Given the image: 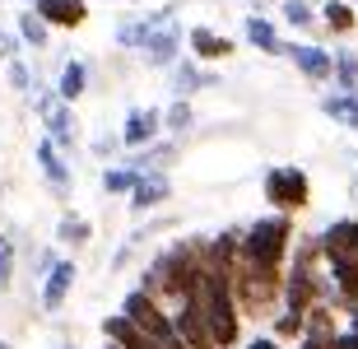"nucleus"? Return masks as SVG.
<instances>
[{"label":"nucleus","instance_id":"nucleus-1","mask_svg":"<svg viewBox=\"0 0 358 349\" xmlns=\"http://www.w3.org/2000/svg\"><path fill=\"white\" fill-rule=\"evenodd\" d=\"M200 252H205V238H177L168 247H159V252L149 256V266L140 270V289L154 294L163 308L186 303V298L196 294L200 275H205V256Z\"/></svg>","mask_w":358,"mask_h":349},{"label":"nucleus","instance_id":"nucleus-2","mask_svg":"<svg viewBox=\"0 0 358 349\" xmlns=\"http://www.w3.org/2000/svg\"><path fill=\"white\" fill-rule=\"evenodd\" d=\"M205 312V326L214 336V349H242L247 345V317H242L238 298H233V280L228 275H200L196 294H191Z\"/></svg>","mask_w":358,"mask_h":349},{"label":"nucleus","instance_id":"nucleus-3","mask_svg":"<svg viewBox=\"0 0 358 349\" xmlns=\"http://www.w3.org/2000/svg\"><path fill=\"white\" fill-rule=\"evenodd\" d=\"M293 242H298V219L293 215H256L242 229V261L266 270H289Z\"/></svg>","mask_w":358,"mask_h":349},{"label":"nucleus","instance_id":"nucleus-4","mask_svg":"<svg viewBox=\"0 0 358 349\" xmlns=\"http://www.w3.org/2000/svg\"><path fill=\"white\" fill-rule=\"evenodd\" d=\"M233 298H238L247 322H270L284 308V270L238 261V270H233Z\"/></svg>","mask_w":358,"mask_h":349},{"label":"nucleus","instance_id":"nucleus-5","mask_svg":"<svg viewBox=\"0 0 358 349\" xmlns=\"http://www.w3.org/2000/svg\"><path fill=\"white\" fill-rule=\"evenodd\" d=\"M33 112H38V121H42V135L52 140L61 154H75L80 149V140H84V126H80V112L70 108L66 98L56 94V84H42L38 80V89H33Z\"/></svg>","mask_w":358,"mask_h":349},{"label":"nucleus","instance_id":"nucleus-6","mask_svg":"<svg viewBox=\"0 0 358 349\" xmlns=\"http://www.w3.org/2000/svg\"><path fill=\"white\" fill-rule=\"evenodd\" d=\"M261 196H266V205L275 215L298 219L307 205H312V177H307V168H298V163H279V168H270V173L261 177Z\"/></svg>","mask_w":358,"mask_h":349},{"label":"nucleus","instance_id":"nucleus-7","mask_svg":"<svg viewBox=\"0 0 358 349\" xmlns=\"http://www.w3.org/2000/svg\"><path fill=\"white\" fill-rule=\"evenodd\" d=\"M121 312H126V317H131V322L140 326V331H145L149 340H159V345L177 336V326H173V308H163L159 298H154V294H145L140 284L121 294Z\"/></svg>","mask_w":358,"mask_h":349},{"label":"nucleus","instance_id":"nucleus-8","mask_svg":"<svg viewBox=\"0 0 358 349\" xmlns=\"http://www.w3.org/2000/svg\"><path fill=\"white\" fill-rule=\"evenodd\" d=\"M317 238H321L326 270H358V219H354V215L331 219V224H326Z\"/></svg>","mask_w":358,"mask_h":349},{"label":"nucleus","instance_id":"nucleus-9","mask_svg":"<svg viewBox=\"0 0 358 349\" xmlns=\"http://www.w3.org/2000/svg\"><path fill=\"white\" fill-rule=\"evenodd\" d=\"M177 10H182V5H159V10H149V14H140V19H126V24H117V33H112V42H117V52H145L149 47V38H154V33H159L163 24H173L177 19Z\"/></svg>","mask_w":358,"mask_h":349},{"label":"nucleus","instance_id":"nucleus-10","mask_svg":"<svg viewBox=\"0 0 358 349\" xmlns=\"http://www.w3.org/2000/svg\"><path fill=\"white\" fill-rule=\"evenodd\" d=\"M163 135H168V131H163V108H154V103H149V108H145V103L131 108L126 121H121V145L131 149V154H135V149H149L154 140H163Z\"/></svg>","mask_w":358,"mask_h":349},{"label":"nucleus","instance_id":"nucleus-11","mask_svg":"<svg viewBox=\"0 0 358 349\" xmlns=\"http://www.w3.org/2000/svg\"><path fill=\"white\" fill-rule=\"evenodd\" d=\"M186 52L200 66H219V61H228V56L238 52V42L228 38V33H219V28H210V24H191L186 28Z\"/></svg>","mask_w":358,"mask_h":349},{"label":"nucleus","instance_id":"nucleus-12","mask_svg":"<svg viewBox=\"0 0 358 349\" xmlns=\"http://www.w3.org/2000/svg\"><path fill=\"white\" fill-rule=\"evenodd\" d=\"M75 280H80V261H75V256H61L56 270L42 280V289H38V308L42 312H61L70 303V294H75Z\"/></svg>","mask_w":358,"mask_h":349},{"label":"nucleus","instance_id":"nucleus-13","mask_svg":"<svg viewBox=\"0 0 358 349\" xmlns=\"http://www.w3.org/2000/svg\"><path fill=\"white\" fill-rule=\"evenodd\" d=\"M182 47H186V24H163L154 38H149V47L140 52V61H145L149 70H173L177 61H182Z\"/></svg>","mask_w":358,"mask_h":349},{"label":"nucleus","instance_id":"nucleus-14","mask_svg":"<svg viewBox=\"0 0 358 349\" xmlns=\"http://www.w3.org/2000/svg\"><path fill=\"white\" fill-rule=\"evenodd\" d=\"M289 61L293 70L312 84H335V52L317 47V42H289Z\"/></svg>","mask_w":358,"mask_h":349},{"label":"nucleus","instance_id":"nucleus-15","mask_svg":"<svg viewBox=\"0 0 358 349\" xmlns=\"http://www.w3.org/2000/svg\"><path fill=\"white\" fill-rule=\"evenodd\" d=\"M38 168L42 177H47V191H52L56 201H66L70 196V177H75V168L66 163V154L47 140V135H38Z\"/></svg>","mask_w":358,"mask_h":349},{"label":"nucleus","instance_id":"nucleus-16","mask_svg":"<svg viewBox=\"0 0 358 349\" xmlns=\"http://www.w3.org/2000/svg\"><path fill=\"white\" fill-rule=\"evenodd\" d=\"M28 10H38V19L47 28H66V33H80L89 24V0H38Z\"/></svg>","mask_w":358,"mask_h":349},{"label":"nucleus","instance_id":"nucleus-17","mask_svg":"<svg viewBox=\"0 0 358 349\" xmlns=\"http://www.w3.org/2000/svg\"><path fill=\"white\" fill-rule=\"evenodd\" d=\"M173 326L191 349H214V336H210V326H205V312H200L196 298H186V303L173 308Z\"/></svg>","mask_w":358,"mask_h":349},{"label":"nucleus","instance_id":"nucleus-18","mask_svg":"<svg viewBox=\"0 0 358 349\" xmlns=\"http://www.w3.org/2000/svg\"><path fill=\"white\" fill-rule=\"evenodd\" d=\"M173 177L168 173H140V182H135V191H131V210L135 215H149V210H159V205H168L173 201Z\"/></svg>","mask_w":358,"mask_h":349},{"label":"nucleus","instance_id":"nucleus-19","mask_svg":"<svg viewBox=\"0 0 358 349\" xmlns=\"http://www.w3.org/2000/svg\"><path fill=\"white\" fill-rule=\"evenodd\" d=\"M177 159H182V145H177V135H163V140H154L149 149H135L126 163H131L135 173H168Z\"/></svg>","mask_w":358,"mask_h":349},{"label":"nucleus","instance_id":"nucleus-20","mask_svg":"<svg viewBox=\"0 0 358 349\" xmlns=\"http://www.w3.org/2000/svg\"><path fill=\"white\" fill-rule=\"evenodd\" d=\"M173 98H196V94H205V89H219V75L214 70H200V61H177L173 66Z\"/></svg>","mask_w":358,"mask_h":349},{"label":"nucleus","instance_id":"nucleus-21","mask_svg":"<svg viewBox=\"0 0 358 349\" xmlns=\"http://www.w3.org/2000/svg\"><path fill=\"white\" fill-rule=\"evenodd\" d=\"M242 38H247V47H256L261 56H289V42L279 38V28L270 24L266 14H247V19H242Z\"/></svg>","mask_w":358,"mask_h":349},{"label":"nucleus","instance_id":"nucleus-22","mask_svg":"<svg viewBox=\"0 0 358 349\" xmlns=\"http://www.w3.org/2000/svg\"><path fill=\"white\" fill-rule=\"evenodd\" d=\"M93 242V224L80 215V210H66V215L56 219V247H66V252H84Z\"/></svg>","mask_w":358,"mask_h":349},{"label":"nucleus","instance_id":"nucleus-23","mask_svg":"<svg viewBox=\"0 0 358 349\" xmlns=\"http://www.w3.org/2000/svg\"><path fill=\"white\" fill-rule=\"evenodd\" d=\"M317 108H321V117H331L335 126H345V131L358 135V94H340V89H331Z\"/></svg>","mask_w":358,"mask_h":349},{"label":"nucleus","instance_id":"nucleus-24","mask_svg":"<svg viewBox=\"0 0 358 349\" xmlns=\"http://www.w3.org/2000/svg\"><path fill=\"white\" fill-rule=\"evenodd\" d=\"M321 28L335 33V38H349L358 28V5H349V0H321Z\"/></svg>","mask_w":358,"mask_h":349},{"label":"nucleus","instance_id":"nucleus-25","mask_svg":"<svg viewBox=\"0 0 358 349\" xmlns=\"http://www.w3.org/2000/svg\"><path fill=\"white\" fill-rule=\"evenodd\" d=\"M56 94L75 108V103L89 94V61H66V66H61V75H56Z\"/></svg>","mask_w":358,"mask_h":349},{"label":"nucleus","instance_id":"nucleus-26","mask_svg":"<svg viewBox=\"0 0 358 349\" xmlns=\"http://www.w3.org/2000/svg\"><path fill=\"white\" fill-rule=\"evenodd\" d=\"M279 19H284V28H298V33L321 28V10L312 0H279Z\"/></svg>","mask_w":358,"mask_h":349},{"label":"nucleus","instance_id":"nucleus-27","mask_svg":"<svg viewBox=\"0 0 358 349\" xmlns=\"http://www.w3.org/2000/svg\"><path fill=\"white\" fill-rule=\"evenodd\" d=\"M270 336H275L279 345H289V349H293L298 340L307 336V317H303V312H289V308H279L275 317H270Z\"/></svg>","mask_w":358,"mask_h":349},{"label":"nucleus","instance_id":"nucleus-28","mask_svg":"<svg viewBox=\"0 0 358 349\" xmlns=\"http://www.w3.org/2000/svg\"><path fill=\"white\" fill-rule=\"evenodd\" d=\"M19 42L33 47V52H47V47H52V28L42 24L38 10H28V5H24V14H19Z\"/></svg>","mask_w":358,"mask_h":349},{"label":"nucleus","instance_id":"nucleus-29","mask_svg":"<svg viewBox=\"0 0 358 349\" xmlns=\"http://www.w3.org/2000/svg\"><path fill=\"white\" fill-rule=\"evenodd\" d=\"M135 182H140V173H135L131 163H107L98 187H103V196H131Z\"/></svg>","mask_w":358,"mask_h":349},{"label":"nucleus","instance_id":"nucleus-30","mask_svg":"<svg viewBox=\"0 0 358 349\" xmlns=\"http://www.w3.org/2000/svg\"><path fill=\"white\" fill-rule=\"evenodd\" d=\"M335 89L358 94V52L354 47H335Z\"/></svg>","mask_w":358,"mask_h":349},{"label":"nucleus","instance_id":"nucleus-31","mask_svg":"<svg viewBox=\"0 0 358 349\" xmlns=\"http://www.w3.org/2000/svg\"><path fill=\"white\" fill-rule=\"evenodd\" d=\"M5 84H10L19 98H33V89H38V70L28 66L24 56H14V61H5Z\"/></svg>","mask_w":358,"mask_h":349},{"label":"nucleus","instance_id":"nucleus-32","mask_svg":"<svg viewBox=\"0 0 358 349\" xmlns=\"http://www.w3.org/2000/svg\"><path fill=\"white\" fill-rule=\"evenodd\" d=\"M196 126V108H191V98H173L168 108H163V131L168 135H186Z\"/></svg>","mask_w":358,"mask_h":349},{"label":"nucleus","instance_id":"nucleus-33","mask_svg":"<svg viewBox=\"0 0 358 349\" xmlns=\"http://www.w3.org/2000/svg\"><path fill=\"white\" fill-rule=\"evenodd\" d=\"M14 275H19V247L10 233H0V294L14 289Z\"/></svg>","mask_w":358,"mask_h":349},{"label":"nucleus","instance_id":"nucleus-34","mask_svg":"<svg viewBox=\"0 0 358 349\" xmlns=\"http://www.w3.org/2000/svg\"><path fill=\"white\" fill-rule=\"evenodd\" d=\"M117 149H126V145H121V131H103V135H93L89 154H93V159H103V163H112V159H117Z\"/></svg>","mask_w":358,"mask_h":349},{"label":"nucleus","instance_id":"nucleus-35","mask_svg":"<svg viewBox=\"0 0 358 349\" xmlns=\"http://www.w3.org/2000/svg\"><path fill=\"white\" fill-rule=\"evenodd\" d=\"M56 261H61V247H42V252L33 256V280H47L56 270Z\"/></svg>","mask_w":358,"mask_h":349},{"label":"nucleus","instance_id":"nucleus-36","mask_svg":"<svg viewBox=\"0 0 358 349\" xmlns=\"http://www.w3.org/2000/svg\"><path fill=\"white\" fill-rule=\"evenodd\" d=\"M19 47H24V42H19V33H10V28L0 24V66H5V61H14V56H19Z\"/></svg>","mask_w":358,"mask_h":349},{"label":"nucleus","instance_id":"nucleus-37","mask_svg":"<svg viewBox=\"0 0 358 349\" xmlns=\"http://www.w3.org/2000/svg\"><path fill=\"white\" fill-rule=\"evenodd\" d=\"M242 349H289V345H279V340H275V336L266 331V336H252V340H247Z\"/></svg>","mask_w":358,"mask_h":349},{"label":"nucleus","instance_id":"nucleus-38","mask_svg":"<svg viewBox=\"0 0 358 349\" xmlns=\"http://www.w3.org/2000/svg\"><path fill=\"white\" fill-rule=\"evenodd\" d=\"M331 349H358V331H340V340Z\"/></svg>","mask_w":358,"mask_h":349},{"label":"nucleus","instance_id":"nucleus-39","mask_svg":"<svg viewBox=\"0 0 358 349\" xmlns=\"http://www.w3.org/2000/svg\"><path fill=\"white\" fill-rule=\"evenodd\" d=\"M293 349H331V345H326V340H312V336H303V340H298Z\"/></svg>","mask_w":358,"mask_h":349},{"label":"nucleus","instance_id":"nucleus-40","mask_svg":"<svg viewBox=\"0 0 358 349\" xmlns=\"http://www.w3.org/2000/svg\"><path fill=\"white\" fill-rule=\"evenodd\" d=\"M112 5H145V0H112Z\"/></svg>","mask_w":358,"mask_h":349},{"label":"nucleus","instance_id":"nucleus-41","mask_svg":"<svg viewBox=\"0 0 358 349\" xmlns=\"http://www.w3.org/2000/svg\"><path fill=\"white\" fill-rule=\"evenodd\" d=\"M61 349H80V345H75V340H61Z\"/></svg>","mask_w":358,"mask_h":349},{"label":"nucleus","instance_id":"nucleus-42","mask_svg":"<svg viewBox=\"0 0 358 349\" xmlns=\"http://www.w3.org/2000/svg\"><path fill=\"white\" fill-rule=\"evenodd\" d=\"M0 349H14V345H10V340H0Z\"/></svg>","mask_w":358,"mask_h":349},{"label":"nucleus","instance_id":"nucleus-43","mask_svg":"<svg viewBox=\"0 0 358 349\" xmlns=\"http://www.w3.org/2000/svg\"><path fill=\"white\" fill-rule=\"evenodd\" d=\"M103 349H117V345H107V340H103Z\"/></svg>","mask_w":358,"mask_h":349},{"label":"nucleus","instance_id":"nucleus-44","mask_svg":"<svg viewBox=\"0 0 358 349\" xmlns=\"http://www.w3.org/2000/svg\"><path fill=\"white\" fill-rule=\"evenodd\" d=\"M349 5H358V0H349Z\"/></svg>","mask_w":358,"mask_h":349}]
</instances>
